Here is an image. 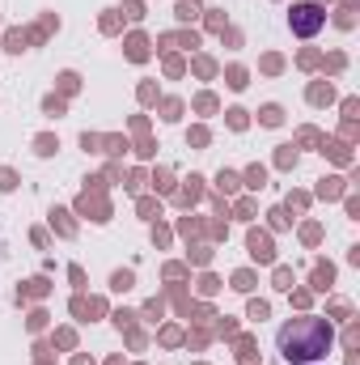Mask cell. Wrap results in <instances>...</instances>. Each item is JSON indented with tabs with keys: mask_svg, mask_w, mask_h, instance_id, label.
<instances>
[{
	"mask_svg": "<svg viewBox=\"0 0 360 365\" xmlns=\"http://www.w3.org/2000/svg\"><path fill=\"white\" fill-rule=\"evenodd\" d=\"M335 344V327L318 314H301V319H288L280 331H275V349L288 365H318Z\"/></svg>",
	"mask_w": 360,
	"mask_h": 365,
	"instance_id": "cell-1",
	"label": "cell"
},
{
	"mask_svg": "<svg viewBox=\"0 0 360 365\" xmlns=\"http://www.w3.org/2000/svg\"><path fill=\"white\" fill-rule=\"evenodd\" d=\"M288 26H292V34H297V38H314V34L327 26V9H322V4H314V0H301V4H292Z\"/></svg>",
	"mask_w": 360,
	"mask_h": 365,
	"instance_id": "cell-2",
	"label": "cell"
}]
</instances>
